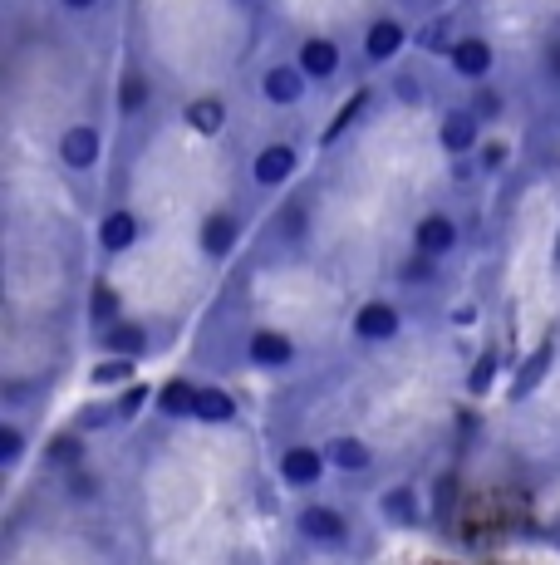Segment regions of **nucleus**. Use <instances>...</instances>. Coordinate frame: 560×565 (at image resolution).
I'll return each instance as SVG.
<instances>
[{
	"instance_id": "2",
	"label": "nucleus",
	"mask_w": 560,
	"mask_h": 565,
	"mask_svg": "<svg viewBox=\"0 0 560 565\" xmlns=\"http://www.w3.org/2000/svg\"><path fill=\"white\" fill-rule=\"evenodd\" d=\"M448 64L457 79H487L492 74V45L482 35H462V40H452Z\"/></svg>"
},
{
	"instance_id": "15",
	"label": "nucleus",
	"mask_w": 560,
	"mask_h": 565,
	"mask_svg": "<svg viewBox=\"0 0 560 565\" xmlns=\"http://www.w3.org/2000/svg\"><path fill=\"white\" fill-rule=\"evenodd\" d=\"M187 123H192L197 133H207V138H212V133H222L226 109L217 104V99H192V104H187Z\"/></svg>"
},
{
	"instance_id": "12",
	"label": "nucleus",
	"mask_w": 560,
	"mask_h": 565,
	"mask_svg": "<svg viewBox=\"0 0 560 565\" xmlns=\"http://www.w3.org/2000/svg\"><path fill=\"white\" fill-rule=\"evenodd\" d=\"M280 472H285V482L310 487V482L325 472V457H320L315 448H290V452H285V462H280Z\"/></svg>"
},
{
	"instance_id": "8",
	"label": "nucleus",
	"mask_w": 560,
	"mask_h": 565,
	"mask_svg": "<svg viewBox=\"0 0 560 565\" xmlns=\"http://www.w3.org/2000/svg\"><path fill=\"white\" fill-rule=\"evenodd\" d=\"M413 241H418V251H428V256H448L452 246H457V226H452V217H443V212H428L423 222H418V231H413Z\"/></svg>"
},
{
	"instance_id": "20",
	"label": "nucleus",
	"mask_w": 560,
	"mask_h": 565,
	"mask_svg": "<svg viewBox=\"0 0 560 565\" xmlns=\"http://www.w3.org/2000/svg\"><path fill=\"white\" fill-rule=\"evenodd\" d=\"M158 408H163V413H192V408H197V389L177 379V384H168V389H163Z\"/></svg>"
},
{
	"instance_id": "1",
	"label": "nucleus",
	"mask_w": 560,
	"mask_h": 565,
	"mask_svg": "<svg viewBox=\"0 0 560 565\" xmlns=\"http://www.w3.org/2000/svg\"><path fill=\"white\" fill-rule=\"evenodd\" d=\"M99 148H104V138H99L94 123H74V128H64V138H59V158H64V168H74V172L94 168V163H99Z\"/></svg>"
},
{
	"instance_id": "27",
	"label": "nucleus",
	"mask_w": 560,
	"mask_h": 565,
	"mask_svg": "<svg viewBox=\"0 0 560 565\" xmlns=\"http://www.w3.org/2000/svg\"><path fill=\"white\" fill-rule=\"evenodd\" d=\"M492 369H497V354H482L477 369H472V394H487L492 389Z\"/></svg>"
},
{
	"instance_id": "18",
	"label": "nucleus",
	"mask_w": 560,
	"mask_h": 565,
	"mask_svg": "<svg viewBox=\"0 0 560 565\" xmlns=\"http://www.w3.org/2000/svg\"><path fill=\"white\" fill-rule=\"evenodd\" d=\"M330 462L344 467V472H364V467H369V448H364L359 438H339L335 448H330Z\"/></svg>"
},
{
	"instance_id": "28",
	"label": "nucleus",
	"mask_w": 560,
	"mask_h": 565,
	"mask_svg": "<svg viewBox=\"0 0 560 565\" xmlns=\"http://www.w3.org/2000/svg\"><path fill=\"white\" fill-rule=\"evenodd\" d=\"M472 113H477L482 123H487V118H497V113H502V94H492V89H482V94L472 99Z\"/></svg>"
},
{
	"instance_id": "14",
	"label": "nucleus",
	"mask_w": 560,
	"mask_h": 565,
	"mask_svg": "<svg viewBox=\"0 0 560 565\" xmlns=\"http://www.w3.org/2000/svg\"><path fill=\"white\" fill-rule=\"evenodd\" d=\"M148 94H153L148 79H143L138 69H128L123 84H118V113H123V118H138V113L148 109Z\"/></svg>"
},
{
	"instance_id": "11",
	"label": "nucleus",
	"mask_w": 560,
	"mask_h": 565,
	"mask_svg": "<svg viewBox=\"0 0 560 565\" xmlns=\"http://www.w3.org/2000/svg\"><path fill=\"white\" fill-rule=\"evenodd\" d=\"M300 531H305L310 541L335 546V541H344V516L330 507H310V511H300Z\"/></svg>"
},
{
	"instance_id": "3",
	"label": "nucleus",
	"mask_w": 560,
	"mask_h": 565,
	"mask_svg": "<svg viewBox=\"0 0 560 565\" xmlns=\"http://www.w3.org/2000/svg\"><path fill=\"white\" fill-rule=\"evenodd\" d=\"M403 45H408V25H403L398 15H379V20L364 30V55L374 59V64H389Z\"/></svg>"
},
{
	"instance_id": "10",
	"label": "nucleus",
	"mask_w": 560,
	"mask_h": 565,
	"mask_svg": "<svg viewBox=\"0 0 560 565\" xmlns=\"http://www.w3.org/2000/svg\"><path fill=\"white\" fill-rule=\"evenodd\" d=\"M236 236H241V222H236L231 212H212V217L202 222V251H207V256H226V251L236 246Z\"/></svg>"
},
{
	"instance_id": "25",
	"label": "nucleus",
	"mask_w": 560,
	"mask_h": 565,
	"mask_svg": "<svg viewBox=\"0 0 560 565\" xmlns=\"http://www.w3.org/2000/svg\"><path fill=\"white\" fill-rule=\"evenodd\" d=\"M113 315H118V295H113V285H94V320L109 325Z\"/></svg>"
},
{
	"instance_id": "21",
	"label": "nucleus",
	"mask_w": 560,
	"mask_h": 565,
	"mask_svg": "<svg viewBox=\"0 0 560 565\" xmlns=\"http://www.w3.org/2000/svg\"><path fill=\"white\" fill-rule=\"evenodd\" d=\"M551 359H556V349H551V344H541V349H536V359L521 369V384H516V394H531V389L541 384V374L551 369Z\"/></svg>"
},
{
	"instance_id": "23",
	"label": "nucleus",
	"mask_w": 560,
	"mask_h": 565,
	"mask_svg": "<svg viewBox=\"0 0 560 565\" xmlns=\"http://www.w3.org/2000/svg\"><path fill=\"white\" fill-rule=\"evenodd\" d=\"M109 344H113V354H138L143 349V330L138 325H113Z\"/></svg>"
},
{
	"instance_id": "30",
	"label": "nucleus",
	"mask_w": 560,
	"mask_h": 565,
	"mask_svg": "<svg viewBox=\"0 0 560 565\" xmlns=\"http://www.w3.org/2000/svg\"><path fill=\"white\" fill-rule=\"evenodd\" d=\"M546 79H551V84H560V40L551 45V50H546Z\"/></svg>"
},
{
	"instance_id": "26",
	"label": "nucleus",
	"mask_w": 560,
	"mask_h": 565,
	"mask_svg": "<svg viewBox=\"0 0 560 565\" xmlns=\"http://www.w3.org/2000/svg\"><path fill=\"white\" fill-rule=\"evenodd\" d=\"M438 271V256H428V251H418L408 266H403V281H428Z\"/></svg>"
},
{
	"instance_id": "34",
	"label": "nucleus",
	"mask_w": 560,
	"mask_h": 565,
	"mask_svg": "<svg viewBox=\"0 0 560 565\" xmlns=\"http://www.w3.org/2000/svg\"><path fill=\"white\" fill-rule=\"evenodd\" d=\"M138 403H143V389H133V394L123 398V408H118V413H123V418H128V413H133V408H138Z\"/></svg>"
},
{
	"instance_id": "6",
	"label": "nucleus",
	"mask_w": 560,
	"mask_h": 565,
	"mask_svg": "<svg viewBox=\"0 0 560 565\" xmlns=\"http://www.w3.org/2000/svg\"><path fill=\"white\" fill-rule=\"evenodd\" d=\"M477 133H482V118L472 109H452L443 118V148H448L452 158H467L477 148Z\"/></svg>"
},
{
	"instance_id": "4",
	"label": "nucleus",
	"mask_w": 560,
	"mask_h": 565,
	"mask_svg": "<svg viewBox=\"0 0 560 565\" xmlns=\"http://www.w3.org/2000/svg\"><path fill=\"white\" fill-rule=\"evenodd\" d=\"M261 94H266L276 109L300 104V94H305V69H300V64H271V69L261 74Z\"/></svg>"
},
{
	"instance_id": "33",
	"label": "nucleus",
	"mask_w": 560,
	"mask_h": 565,
	"mask_svg": "<svg viewBox=\"0 0 560 565\" xmlns=\"http://www.w3.org/2000/svg\"><path fill=\"white\" fill-rule=\"evenodd\" d=\"M59 5H64V10H74V15H84V10H94L99 0H59Z\"/></svg>"
},
{
	"instance_id": "7",
	"label": "nucleus",
	"mask_w": 560,
	"mask_h": 565,
	"mask_svg": "<svg viewBox=\"0 0 560 565\" xmlns=\"http://www.w3.org/2000/svg\"><path fill=\"white\" fill-rule=\"evenodd\" d=\"M290 172H295V148H290V143H271V148H261L256 163H251L256 187H280Z\"/></svg>"
},
{
	"instance_id": "32",
	"label": "nucleus",
	"mask_w": 560,
	"mask_h": 565,
	"mask_svg": "<svg viewBox=\"0 0 560 565\" xmlns=\"http://www.w3.org/2000/svg\"><path fill=\"white\" fill-rule=\"evenodd\" d=\"M69 492H74V497H94V482H89V477H74Z\"/></svg>"
},
{
	"instance_id": "24",
	"label": "nucleus",
	"mask_w": 560,
	"mask_h": 565,
	"mask_svg": "<svg viewBox=\"0 0 560 565\" xmlns=\"http://www.w3.org/2000/svg\"><path fill=\"white\" fill-rule=\"evenodd\" d=\"M128 374H133V364H128V354H123V359H109V364L94 369V384H128Z\"/></svg>"
},
{
	"instance_id": "13",
	"label": "nucleus",
	"mask_w": 560,
	"mask_h": 565,
	"mask_svg": "<svg viewBox=\"0 0 560 565\" xmlns=\"http://www.w3.org/2000/svg\"><path fill=\"white\" fill-rule=\"evenodd\" d=\"M99 241H104V251H128L133 241H138V217L133 212H109L104 217V226H99Z\"/></svg>"
},
{
	"instance_id": "19",
	"label": "nucleus",
	"mask_w": 560,
	"mask_h": 565,
	"mask_svg": "<svg viewBox=\"0 0 560 565\" xmlns=\"http://www.w3.org/2000/svg\"><path fill=\"white\" fill-rule=\"evenodd\" d=\"M45 462H50V467H79V462H84V443H79L74 433H64V438H55V443L45 448Z\"/></svg>"
},
{
	"instance_id": "9",
	"label": "nucleus",
	"mask_w": 560,
	"mask_h": 565,
	"mask_svg": "<svg viewBox=\"0 0 560 565\" xmlns=\"http://www.w3.org/2000/svg\"><path fill=\"white\" fill-rule=\"evenodd\" d=\"M354 335L359 339H393L398 335V310L389 300H369L359 315H354Z\"/></svg>"
},
{
	"instance_id": "29",
	"label": "nucleus",
	"mask_w": 560,
	"mask_h": 565,
	"mask_svg": "<svg viewBox=\"0 0 560 565\" xmlns=\"http://www.w3.org/2000/svg\"><path fill=\"white\" fill-rule=\"evenodd\" d=\"M15 457H20V433L0 428V462H15Z\"/></svg>"
},
{
	"instance_id": "17",
	"label": "nucleus",
	"mask_w": 560,
	"mask_h": 565,
	"mask_svg": "<svg viewBox=\"0 0 560 565\" xmlns=\"http://www.w3.org/2000/svg\"><path fill=\"white\" fill-rule=\"evenodd\" d=\"M251 359H256V364H285V359H290V339L261 330V335L251 339Z\"/></svg>"
},
{
	"instance_id": "22",
	"label": "nucleus",
	"mask_w": 560,
	"mask_h": 565,
	"mask_svg": "<svg viewBox=\"0 0 560 565\" xmlns=\"http://www.w3.org/2000/svg\"><path fill=\"white\" fill-rule=\"evenodd\" d=\"M384 516L408 526V521L418 516V502H413V492H408V487H398V492H384Z\"/></svg>"
},
{
	"instance_id": "5",
	"label": "nucleus",
	"mask_w": 560,
	"mask_h": 565,
	"mask_svg": "<svg viewBox=\"0 0 560 565\" xmlns=\"http://www.w3.org/2000/svg\"><path fill=\"white\" fill-rule=\"evenodd\" d=\"M295 64L305 69V79L325 84V79H335L339 74V45L335 40H325V35H310V40L300 45V59H295Z\"/></svg>"
},
{
	"instance_id": "31",
	"label": "nucleus",
	"mask_w": 560,
	"mask_h": 565,
	"mask_svg": "<svg viewBox=\"0 0 560 565\" xmlns=\"http://www.w3.org/2000/svg\"><path fill=\"white\" fill-rule=\"evenodd\" d=\"M305 212H300V207H290V212H285V236H300V231H305Z\"/></svg>"
},
{
	"instance_id": "16",
	"label": "nucleus",
	"mask_w": 560,
	"mask_h": 565,
	"mask_svg": "<svg viewBox=\"0 0 560 565\" xmlns=\"http://www.w3.org/2000/svg\"><path fill=\"white\" fill-rule=\"evenodd\" d=\"M202 423H226L236 413V403L222 394V389H197V408H192Z\"/></svg>"
}]
</instances>
